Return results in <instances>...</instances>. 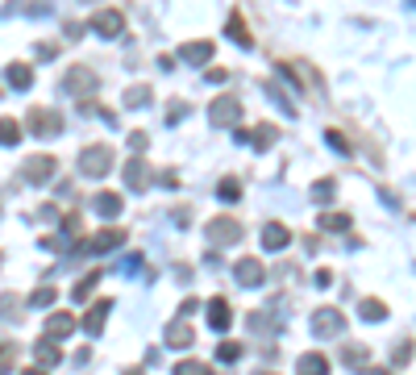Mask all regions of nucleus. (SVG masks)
Segmentation results:
<instances>
[{
  "instance_id": "f257e3e1",
  "label": "nucleus",
  "mask_w": 416,
  "mask_h": 375,
  "mask_svg": "<svg viewBox=\"0 0 416 375\" xmlns=\"http://www.w3.org/2000/svg\"><path fill=\"white\" fill-rule=\"evenodd\" d=\"M80 171H84L88 180H104V176L113 171V150H108V146H88V150L80 154Z\"/></svg>"
},
{
  "instance_id": "6e6552de",
  "label": "nucleus",
  "mask_w": 416,
  "mask_h": 375,
  "mask_svg": "<svg viewBox=\"0 0 416 375\" xmlns=\"http://www.w3.org/2000/svg\"><path fill=\"white\" fill-rule=\"evenodd\" d=\"M204 234H208V242H213V246H229V242H237V238H241V226H237V221H229V217H213V221L204 226Z\"/></svg>"
},
{
  "instance_id": "1a4fd4ad",
  "label": "nucleus",
  "mask_w": 416,
  "mask_h": 375,
  "mask_svg": "<svg viewBox=\"0 0 416 375\" xmlns=\"http://www.w3.org/2000/svg\"><path fill=\"white\" fill-rule=\"evenodd\" d=\"M125 230L121 226H108V230H100V234H92V242H84L88 246V254H108V250H117V246H125Z\"/></svg>"
},
{
  "instance_id": "0eeeda50",
  "label": "nucleus",
  "mask_w": 416,
  "mask_h": 375,
  "mask_svg": "<svg viewBox=\"0 0 416 375\" xmlns=\"http://www.w3.org/2000/svg\"><path fill=\"white\" fill-rule=\"evenodd\" d=\"M237 117H241V104H237V96H217V100L208 104V121H213V125H225V130H229Z\"/></svg>"
},
{
  "instance_id": "09e8293b",
  "label": "nucleus",
  "mask_w": 416,
  "mask_h": 375,
  "mask_svg": "<svg viewBox=\"0 0 416 375\" xmlns=\"http://www.w3.org/2000/svg\"><path fill=\"white\" fill-rule=\"evenodd\" d=\"M370 375H383V371H370Z\"/></svg>"
},
{
  "instance_id": "9b49d317",
  "label": "nucleus",
  "mask_w": 416,
  "mask_h": 375,
  "mask_svg": "<svg viewBox=\"0 0 416 375\" xmlns=\"http://www.w3.org/2000/svg\"><path fill=\"white\" fill-rule=\"evenodd\" d=\"M4 84H8L13 92L34 88V67H30V63H8V67H4Z\"/></svg>"
},
{
  "instance_id": "5701e85b",
  "label": "nucleus",
  "mask_w": 416,
  "mask_h": 375,
  "mask_svg": "<svg viewBox=\"0 0 416 375\" xmlns=\"http://www.w3.org/2000/svg\"><path fill=\"white\" fill-rule=\"evenodd\" d=\"M341 363H346L350 371H367L370 367V350H363V346H346V350H341Z\"/></svg>"
},
{
  "instance_id": "f03ea898",
  "label": "nucleus",
  "mask_w": 416,
  "mask_h": 375,
  "mask_svg": "<svg viewBox=\"0 0 416 375\" xmlns=\"http://www.w3.org/2000/svg\"><path fill=\"white\" fill-rule=\"evenodd\" d=\"M100 88V80H96L92 67H71L67 75H63V92H71L75 100H84V96H92Z\"/></svg>"
},
{
  "instance_id": "c03bdc74",
  "label": "nucleus",
  "mask_w": 416,
  "mask_h": 375,
  "mask_svg": "<svg viewBox=\"0 0 416 375\" xmlns=\"http://www.w3.org/2000/svg\"><path fill=\"white\" fill-rule=\"evenodd\" d=\"M333 283V271H317V288H329Z\"/></svg>"
},
{
  "instance_id": "cd10ccee",
  "label": "nucleus",
  "mask_w": 416,
  "mask_h": 375,
  "mask_svg": "<svg viewBox=\"0 0 416 375\" xmlns=\"http://www.w3.org/2000/svg\"><path fill=\"white\" fill-rule=\"evenodd\" d=\"M246 142H254L258 150H267V146H275V142H279V130H275V125H258V130H254Z\"/></svg>"
},
{
  "instance_id": "ea45409f",
  "label": "nucleus",
  "mask_w": 416,
  "mask_h": 375,
  "mask_svg": "<svg viewBox=\"0 0 416 375\" xmlns=\"http://www.w3.org/2000/svg\"><path fill=\"white\" fill-rule=\"evenodd\" d=\"M408 359H412V342H404V346L396 350V363H408Z\"/></svg>"
},
{
  "instance_id": "2eb2a0df",
  "label": "nucleus",
  "mask_w": 416,
  "mask_h": 375,
  "mask_svg": "<svg viewBox=\"0 0 416 375\" xmlns=\"http://www.w3.org/2000/svg\"><path fill=\"white\" fill-rule=\"evenodd\" d=\"M287 242H291V230H287V226H279V221H267V226H263V250L275 254V250H283Z\"/></svg>"
},
{
  "instance_id": "a18cd8bd",
  "label": "nucleus",
  "mask_w": 416,
  "mask_h": 375,
  "mask_svg": "<svg viewBox=\"0 0 416 375\" xmlns=\"http://www.w3.org/2000/svg\"><path fill=\"white\" fill-rule=\"evenodd\" d=\"M21 375H46V367H25Z\"/></svg>"
},
{
  "instance_id": "dca6fc26",
  "label": "nucleus",
  "mask_w": 416,
  "mask_h": 375,
  "mask_svg": "<svg viewBox=\"0 0 416 375\" xmlns=\"http://www.w3.org/2000/svg\"><path fill=\"white\" fill-rule=\"evenodd\" d=\"M92 209L104 217V221H117V217H121V209H125V200H121L117 192H100V196L92 200Z\"/></svg>"
},
{
  "instance_id": "a211bd4d",
  "label": "nucleus",
  "mask_w": 416,
  "mask_h": 375,
  "mask_svg": "<svg viewBox=\"0 0 416 375\" xmlns=\"http://www.w3.org/2000/svg\"><path fill=\"white\" fill-rule=\"evenodd\" d=\"M146 180H150V167H146V159H141V154H134V159L125 163V184L134 188V192H141Z\"/></svg>"
},
{
  "instance_id": "412c9836",
  "label": "nucleus",
  "mask_w": 416,
  "mask_h": 375,
  "mask_svg": "<svg viewBox=\"0 0 416 375\" xmlns=\"http://www.w3.org/2000/svg\"><path fill=\"white\" fill-rule=\"evenodd\" d=\"M358 313H363V321H370V326L387 321V305H383V300H374V296H363V300H358Z\"/></svg>"
},
{
  "instance_id": "c756f323",
  "label": "nucleus",
  "mask_w": 416,
  "mask_h": 375,
  "mask_svg": "<svg viewBox=\"0 0 416 375\" xmlns=\"http://www.w3.org/2000/svg\"><path fill=\"white\" fill-rule=\"evenodd\" d=\"M146 104H150V88H146V84L125 88V109H146Z\"/></svg>"
},
{
  "instance_id": "f704fd0d",
  "label": "nucleus",
  "mask_w": 416,
  "mask_h": 375,
  "mask_svg": "<svg viewBox=\"0 0 416 375\" xmlns=\"http://www.w3.org/2000/svg\"><path fill=\"white\" fill-rule=\"evenodd\" d=\"M217 359H221V363H237V359H241V342H221V346H217Z\"/></svg>"
},
{
  "instance_id": "79ce46f5",
  "label": "nucleus",
  "mask_w": 416,
  "mask_h": 375,
  "mask_svg": "<svg viewBox=\"0 0 416 375\" xmlns=\"http://www.w3.org/2000/svg\"><path fill=\"white\" fill-rule=\"evenodd\" d=\"M138 267H141V259H138V254H134V259H125V263H121V271H125V276H130V271H138Z\"/></svg>"
},
{
  "instance_id": "58836bf2",
  "label": "nucleus",
  "mask_w": 416,
  "mask_h": 375,
  "mask_svg": "<svg viewBox=\"0 0 416 375\" xmlns=\"http://www.w3.org/2000/svg\"><path fill=\"white\" fill-rule=\"evenodd\" d=\"M146 142H150V138H146L141 130H138V134H130V150H146Z\"/></svg>"
},
{
  "instance_id": "7ed1b4c3",
  "label": "nucleus",
  "mask_w": 416,
  "mask_h": 375,
  "mask_svg": "<svg viewBox=\"0 0 416 375\" xmlns=\"http://www.w3.org/2000/svg\"><path fill=\"white\" fill-rule=\"evenodd\" d=\"M30 130H34V138H58L63 134V117L54 113V109H30Z\"/></svg>"
},
{
  "instance_id": "f3484780",
  "label": "nucleus",
  "mask_w": 416,
  "mask_h": 375,
  "mask_svg": "<svg viewBox=\"0 0 416 375\" xmlns=\"http://www.w3.org/2000/svg\"><path fill=\"white\" fill-rule=\"evenodd\" d=\"M179 59L191 63V67H204V63L213 59V42H184V47H179Z\"/></svg>"
},
{
  "instance_id": "aec40b11",
  "label": "nucleus",
  "mask_w": 416,
  "mask_h": 375,
  "mask_svg": "<svg viewBox=\"0 0 416 375\" xmlns=\"http://www.w3.org/2000/svg\"><path fill=\"white\" fill-rule=\"evenodd\" d=\"M34 359H38V367H58V363H63V350H58V342L42 338V342L34 346Z\"/></svg>"
},
{
  "instance_id": "de8ad7c7",
  "label": "nucleus",
  "mask_w": 416,
  "mask_h": 375,
  "mask_svg": "<svg viewBox=\"0 0 416 375\" xmlns=\"http://www.w3.org/2000/svg\"><path fill=\"white\" fill-rule=\"evenodd\" d=\"M0 359H4V346H0Z\"/></svg>"
},
{
  "instance_id": "a878e982",
  "label": "nucleus",
  "mask_w": 416,
  "mask_h": 375,
  "mask_svg": "<svg viewBox=\"0 0 416 375\" xmlns=\"http://www.w3.org/2000/svg\"><path fill=\"white\" fill-rule=\"evenodd\" d=\"M58 300V288H50V283H42L38 292H30V309H50Z\"/></svg>"
},
{
  "instance_id": "473e14b6",
  "label": "nucleus",
  "mask_w": 416,
  "mask_h": 375,
  "mask_svg": "<svg viewBox=\"0 0 416 375\" xmlns=\"http://www.w3.org/2000/svg\"><path fill=\"white\" fill-rule=\"evenodd\" d=\"M175 375H213V367L200 363V359H179V363H175Z\"/></svg>"
},
{
  "instance_id": "4468645a",
  "label": "nucleus",
  "mask_w": 416,
  "mask_h": 375,
  "mask_svg": "<svg viewBox=\"0 0 416 375\" xmlns=\"http://www.w3.org/2000/svg\"><path fill=\"white\" fill-rule=\"evenodd\" d=\"M191 342H196V329L187 321H167V346L171 350H187Z\"/></svg>"
},
{
  "instance_id": "393cba45",
  "label": "nucleus",
  "mask_w": 416,
  "mask_h": 375,
  "mask_svg": "<svg viewBox=\"0 0 416 375\" xmlns=\"http://www.w3.org/2000/svg\"><path fill=\"white\" fill-rule=\"evenodd\" d=\"M225 38H233L237 47H250V30L241 25V17H237V13H233L229 21H225Z\"/></svg>"
},
{
  "instance_id": "b1692460",
  "label": "nucleus",
  "mask_w": 416,
  "mask_h": 375,
  "mask_svg": "<svg viewBox=\"0 0 416 375\" xmlns=\"http://www.w3.org/2000/svg\"><path fill=\"white\" fill-rule=\"evenodd\" d=\"M317 226H321L324 234H346V230H350V217H346V213H321Z\"/></svg>"
},
{
  "instance_id": "72a5a7b5",
  "label": "nucleus",
  "mask_w": 416,
  "mask_h": 375,
  "mask_svg": "<svg viewBox=\"0 0 416 375\" xmlns=\"http://www.w3.org/2000/svg\"><path fill=\"white\" fill-rule=\"evenodd\" d=\"M96 283H100V271H88L84 280H80L75 288H71V296H75V300H88V296H92V288H96Z\"/></svg>"
},
{
  "instance_id": "4be33fe9",
  "label": "nucleus",
  "mask_w": 416,
  "mask_h": 375,
  "mask_svg": "<svg viewBox=\"0 0 416 375\" xmlns=\"http://www.w3.org/2000/svg\"><path fill=\"white\" fill-rule=\"evenodd\" d=\"M296 375H329V359L324 355H300V363H296Z\"/></svg>"
},
{
  "instance_id": "7c9ffc66",
  "label": "nucleus",
  "mask_w": 416,
  "mask_h": 375,
  "mask_svg": "<svg viewBox=\"0 0 416 375\" xmlns=\"http://www.w3.org/2000/svg\"><path fill=\"white\" fill-rule=\"evenodd\" d=\"M217 200H225V204H229V200H241V184H237L233 176H225V180L217 184Z\"/></svg>"
},
{
  "instance_id": "e433bc0d",
  "label": "nucleus",
  "mask_w": 416,
  "mask_h": 375,
  "mask_svg": "<svg viewBox=\"0 0 416 375\" xmlns=\"http://www.w3.org/2000/svg\"><path fill=\"white\" fill-rule=\"evenodd\" d=\"M167 117H171V121L187 117V104H184V100H171V104H167Z\"/></svg>"
},
{
  "instance_id": "20e7f679",
  "label": "nucleus",
  "mask_w": 416,
  "mask_h": 375,
  "mask_svg": "<svg viewBox=\"0 0 416 375\" xmlns=\"http://www.w3.org/2000/svg\"><path fill=\"white\" fill-rule=\"evenodd\" d=\"M233 280H237V288H263L267 283V267L254 254H246V259L233 263Z\"/></svg>"
},
{
  "instance_id": "bb28decb",
  "label": "nucleus",
  "mask_w": 416,
  "mask_h": 375,
  "mask_svg": "<svg viewBox=\"0 0 416 375\" xmlns=\"http://www.w3.org/2000/svg\"><path fill=\"white\" fill-rule=\"evenodd\" d=\"M263 92L271 96V100H275V104H279V109H283V113H287V117H296V104L287 100V92H283V84H275V80H271V84H267Z\"/></svg>"
},
{
  "instance_id": "49530a36",
  "label": "nucleus",
  "mask_w": 416,
  "mask_h": 375,
  "mask_svg": "<svg viewBox=\"0 0 416 375\" xmlns=\"http://www.w3.org/2000/svg\"><path fill=\"white\" fill-rule=\"evenodd\" d=\"M125 375H141V367H130V371H125Z\"/></svg>"
},
{
  "instance_id": "423d86ee",
  "label": "nucleus",
  "mask_w": 416,
  "mask_h": 375,
  "mask_svg": "<svg viewBox=\"0 0 416 375\" xmlns=\"http://www.w3.org/2000/svg\"><path fill=\"white\" fill-rule=\"evenodd\" d=\"M313 333L317 338H341L346 333V317L337 309H317L313 313Z\"/></svg>"
},
{
  "instance_id": "39448f33",
  "label": "nucleus",
  "mask_w": 416,
  "mask_h": 375,
  "mask_svg": "<svg viewBox=\"0 0 416 375\" xmlns=\"http://www.w3.org/2000/svg\"><path fill=\"white\" fill-rule=\"evenodd\" d=\"M88 30L100 34V38H121V34H125V13H117V8H100L92 21H88Z\"/></svg>"
},
{
  "instance_id": "8fccbe9b",
  "label": "nucleus",
  "mask_w": 416,
  "mask_h": 375,
  "mask_svg": "<svg viewBox=\"0 0 416 375\" xmlns=\"http://www.w3.org/2000/svg\"><path fill=\"white\" fill-rule=\"evenodd\" d=\"M254 375H267V371H254Z\"/></svg>"
},
{
  "instance_id": "9d476101",
  "label": "nucleus",
  "mask_w": 416,
  "mask_h": 375,
  "mask_svg": "<svg viewBox=\"0 0 416 375\" xmlns=\"http://www.w3.org/2000/svg\"><path fill=\"white\" fill-rule=\"evenodd\" d=\"M54 171H58V163H54L50 154H38V159H30V163H25V180H30L34 188H42Z\"/></svg>"
},
{
  "instance_id": "ddd939ff",
  "label": "nucleus",
  "mask_w": 416,
  "mask_h": 375,
  "mask_svg": "<svg viewBox=\"0 0 416 375\" xmlns=\"http://www.w3.org/2000/svg\"><path fill=\"white\" fill-rule=\"evenodd\" d=\"M75 333V317L71 313H50L46 317V338L50 342H63V338H71Z\"/></svg>"
},
{
  "instance_id": "c9c22d12",
  "label": "nucleus",
  "mask_w": 416,
  "mask_h": 375,
  "mask_svg": "<svg viewBox=\"0 0 416 375\" xmlns=\"http://www.w3.org/2000/svg\"><path fill=\"white\" fill-rule=\"evenodd\" d=\"M324 142H329V146H333V150H337V154H350V142L341 138V134H337V130H324Z\"/></svg>"
},
{
  "instance_id": "c85d7f7f",
  "label": "nucleus",
  "mask_w": 416,
  "mask_h": 375,
  "mask_svg": "<svg viewBox=\"0 0 416 375\" xmlns=\"http://www.w3.org/2000/svg\"><path fill=\"white\" fill-rule=\"evenodd\" d=\"M21 142V125L13 117H0V146H17Z\"/></svg>"
},
{
  "instance_id": "2f4dec72",
  "label": "nucleus",
  "mask_w": 416,
  "mask_h": 375,
  "mask_svg": "<svg viewBox=\"0 0 416 375\" xmlns=\"http://www.w3.org/2000/svg\"><path fill=\"white\" fill-rule=\"evenodd\" d=\"M333 196H337V180H317V184H313V200H317V204H329Z\"/></svg>"
},
{
  "instance_id": "37998d69",
  "label": "nucleus",
  "mask_w": 416,
  "mask_h": 375,
  "mask_svg": "<svg viewBox=\"0 0 416 375\" xmlns=\"http://www.w3.org/2000/svg\"><path fill=\"white\" fill-rule=\"evenodd\" d=\"M38 217H42V221H58V209H54V204H46V209H42Z\"/></svg>"
},
{
  "instance_id": "f8f14e48",
  "label": "nucleus",
  "mask_w": 416,
  "mask_h": 375,
  "mask_svg": "<svg viewBox=\"0 0 416 375\" xmlns=\"http://www.w3.org/2000/svg\"><path fill=\"white\" fill-rule=\"evenodd\" d=\"M208 326L217 329V333H225V329L233 326V309H229L225 296H213V300H208Z\"/></svg>"
},
{
  "instance_id": "a19ab883",
  "label": "nucleus",
  "mask_w": 416,
  "mask_h": 375,
  "mask_svg": "<svg viewBox=\"0 0 416 375\" xmlns=\"http://www.w3.org/2000/svg\"><path fill=\"white\" fill-rule=\"evenodd\" d=\"M208 80H213V84H225V80H229V71H221V67H213V71H208Z\"/></svg>"
},
{
  "instance_id": "6ab92c4d",
  "label": "nucleus",
  "mask_w": 416,
  "mask_h": 375,
  "mask_svg": "<svg viewBox=\"0 0 416 375\" xmlns=\"http://www.w3.org/2000/svg\"><path fill=\"white\" fill-rule=\"evenodd\" d=\"M108 313H113V300H100V305H92V309H88V317H84V333H88V338H96V333L104 329V317H108Z\"/></svg>"
},
{
  "instance_id": "4c0bfd02",
  "label": "nucleus",
  "mask_w": 416,
  "mask_h": 375,
  "mask_svg": "<svg viewBox=\"0 0 416 375\" xmlns=\"http://www.w3.org/2000/svg\"><path fill=\"white\" fill-rule=\"evenodd\" d=\"M54 54H58V47H54V42H38V59H42V63H50Z\"/></svg>"
}]
</instances>
